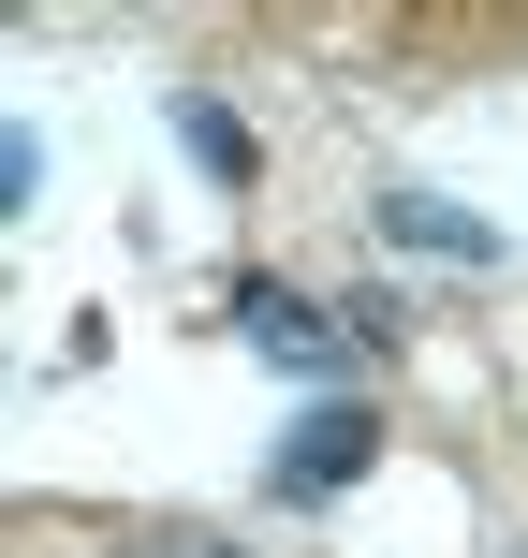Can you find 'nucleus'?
Returning <instances> with one entry per match:
<instances>
[{
	"instance_id": "nucleus-1",
	"label": "nucleus",
	"mask_w": 528,
	"mask_h": 558,
	"mask_svg": "<svg viewBox=\"0 0 528 558\" xmlns=\"http://www.w3.org/2000/svg\"><path fill=\"white\" fill-rule=\"evenodd\" d=\"M118 558H250V544H221V530H176V514H133V530H118Z\"/></svg>"
},
{
	"instance_id": "nucleus-2",
	"label": "nucleus",
	"mask_w": 528,
	"mask_h": 558,
	"mask_svg": "<svg viewBox=\"0 0 528 558\" xmlns=\"http://www.w3.org/2000/svg\"><path fill=\"white\" fill-rule=\"evenodd\" d=\"M353 456H367V426H308V456H294V485H337V471H353Z\"/></svg>"
}]
</instances>
